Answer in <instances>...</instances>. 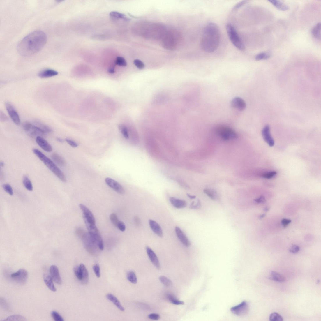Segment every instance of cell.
Wrapping results in <instances>:
<instances>
[{
	"label": "cell",
	"mask_w": 321,
	"mask_h": 321,
	"mask_svg": "<svg viewBox=\"0 0 321 321\" xmlns=\"http://www.w3.org/2000/svg\"><path fill=\"white\" fill-rule=\"evenodd\" d=\"M47 40V35L43 31L33 32L20 41L17 45V51L20 55L24 57L34 55L42 50Z\"/></svg>",
	"instance_id": "obj_1"
},
{
	"label": "cell",
	"mask_w": 321,
	"mask_h": 321,
	"mask_svg": "<svg viewBox=\"0 0 321 321\" xmlns=\"http://www.w3.org/2000/svg\"><path fill=\"white\" fill-rule=\"evenodd\" d=\"M220 40L219 27L215 23H209L204 28L201 40V48L206 52H214L218 47Z\"/></svg>",
	"instance_id": "obj_2"
},
{
	"label": "cell",
	"mask_w": 321,
	"mask_h": 321,
	"mask_svg": "<svg viewBox=\"0 0 321 321\" xmlns=\"http://www.w3.org/2000/svg\"><path fill=\"white\" fill-rule=\"evenodd\" d=\"M34 153L36 155L45 165L62 182H65L67 180L64 173L57 167L52 160L47 157L42 152L37 149L33 150Z\"/></svg>",
	"instance_id": "obj_3"
},
{
	"label": "cell",
	"mask_w": 321,
	"mask_h": 321,
	"mask_svg": "<svg viewBox=\"0 0 321 321\" xmlns=\"http://www.w3.org/2000/svg\"><path fill=\"white\" fill-rule=\"evenodd\" d=\"M226 29L229 38L234 46L239 50L244 51L245 49L244 45L235 28L231 24H228Z\"/></svg>",
	"instance_id": "obj_4"
},
{
	"label": "cell",
	"mask_w": 321,
	"mask_h": 321,
	"mask_svg": "<svg viewBox=\"0 0 321 321\" xmlns=\"http://www.w3.org/2000/svg\"><path fill=\"white\" fill-rule=\"evenodd\" d=\"M216 132L222 139L225 141L234 139L238 137L235 131L230 127L225 125L217 126L216 129Z\"/></svg>",
	"instance_id": "obj_5"
},
{
	"label": "cell",
	"mask_w": 321,
	"mask_h": 321,
	"mask_svg": "<svg viewBox=\"0 0 321 321\" xmlns=\"http://www.w3.org/2000/svg\"><path fill=\"white\" fill-rule=\"evenodd\" d=\"M79 206L83 212L84 219L86 227L88 228L96 225L95 219L92 212L83 204H80Z\"/></svg>",
	"instance_id": "obj_6"
},
{
	"label": "cell",
	"mask_w": 321,
	"mask_h": 321,
	"mask_svg": "<svg viewBox=\"0 0 321 321\" xmlns=\"http://www.w3.org/2000/svg\"><path fill=\"white\" fill-rule=\"evenodd\" d=\"M23 127L24 130L31 137H41V136L43 135L46 134L38 127L29 122H24Z\"/></svg>",
	"instance_id": "obj_7"
},
{
	"label": "cell",
	"mask_w": 321,
	"mask_h": 321,
	"mask_svg": "<svg viewBox=\"0 0 321 321\" xmlns=\"http://www.w3.org/2000/svg\"><path fill=\"white\" fill-rule=\"evenodd\" d=\"M249 306L246 301L241 302L239 305L232 307L230 311L234 315L238 316H243L248 313Z\"/></svg>",
	"instance_id": "obj_8"
},
{
	"label": "cell",
	"mask_w": 321,
	"mask_h": 321,
	"mask_svg": "<svg viewBox=\"0 0 321 321\" xmlns=\"http://www.w3.org/2000/svg\"><path fill=\"white\" fill-rule=\"evenodd\" d=\"M28 277L27 271L21 269L11 275V278L16 282L23 284L26 283Z\"/></svg>",
	"instance_id": "obj_9"
},
{
	"label": "cell",
	"mask_w": 321,
	"mask_h": 321,
	"mask_svg": "<svg viewBox=\"0 0 321 321\" xmlns=\"http://www.w3.org/2000/svg\"><path fill=\"white\" fill-rule=\"evenodd\" d=\"M5 106L7 112L11 120L15 124L19 125L20 123L19 116L13 106L9 102L6 103Z\"/></svg>",
	"instance_id": "obj_10"
},
{
	"label": "cell",
	"mask_w": 321,
	"mask_h": 321,
	"mask_svg": "<svg viewBox=\"0 0 321 321\" xmlns=\"http://www.w3.org/2000/svg\"><path fill=\"white\" fill-rule=\"evenodd\" d=\"M105 182L109 187L118 193L121 194L124 193V188L116 181L110 178H107L105 179Z\"/></svg>",
	"instance_id": "obj_11"
},
{
	"label": "cell",
	"mask_w": 321,
	"mask_h": 321,
	"mask_svg": "<svg viewBox=\"0 0 321 321\" xmlns=\"http://www.w3.org/2000/svg\"><path fill=\"white\" fill-rule=\"evenodd\" d=\"M262 135L264 141L271 147L274 145V140L270 134V127L269 125H266L262 131Z\"/></svg>",
	"instance_id": "obj_12"
},
{
	"label": "cell",
	"mask_w": 321,
	"mask_h": 321,
	"mask_svg": "<svg viewBox=\"0 0 321 321\" xmlns=\"http://www.w3.org/2000/svg\"><path fill=\"white\" fill-rule=\"evenodd\" d=\"M175 230L177 237L182 244L187 247L190 246L191 242L182 230L178 226H176Z\"/></svg>",
	"instance_id": "obj_13"
},
{
	"label": "cell",
	"mask_w": 321,
	"mask_h": 321,
	"mask_svg": "<svg viewBox=\"0 0 321 321\" xmlns=\"http://www.w3.org/2000/svg\"><path fill=\"white\" fill-rule=\"evenodd\" d=\"M231 104L232 107L241 112L244 110L246 107L245 102L240 97L234 98L231 101Z\"/></svg>",
	"instance_id": "obj_14"
},
{
	"label": "cell",
	"mask_w": 321,
	"mask_h": 321,
	"mask_svg": "<svg viewBox=\"0 0 321 321\" xmlns=\"http://www.w3.org/2000/svg\"><path fill=\"white\" fill-rule=\"evenodd\" d=\"M146 250L148 256L151 262L157 269H160V265L159 259L154 251L149 247L147 246Z\"/></svg>",
	"instance_id": "obj_15"
},
{
	"label": "cell",
	"mask_w": 321,
	"mask_h": 321,
	"mask_svg": "<svg viewBox=\"0 0 321 321\" xmlns=\"http://www.w3.org/2000/svg\"><path fill=\"white\" fill-rule=\"evenodd\" d=\"M49 271L53 280L57 284L61 285L62 280L57 267L55 265H52L50 267Z\"/></svg>",
	"instance_id": "obj_16"
},
{
	"label": "cell",
	"mask_w": 321,
	"mask_h": 321,
	"mask_svg": "<svg viewBox=\"0 0 321 321\" xmlns=\"http://www.w3.org/2000/svg\"><path fill=\"white\" fill-rule=\"evenodd\" d=\"M36 142L45 151L49 153L52 151V147L50 144L42 137H36Z\"/></svg>",
	"instance_id": "obj_17"
},
{
	"label": "cell",
	"mask_w": 321,
	"mask_h": 321,
	"mask_svg": "<svg viewBox=\"0 0 321 321\" xmlns=\"http://www.w3.org/2000/svg\"><path fill=\"white\" fill-rule=\"evenodd\" d=\"M150 227L154 233L160 237H163L162 229L159 225L155 221L150 219L149 221Z\"/></svg>",
	"instance_id": "obj_18"
},
{
	"label": "cell",
	"mask_w": 321,
	"mask_h": 321,
	"mask_svg": "<svg viewBox=\"0 0 321 321\" xmlns=\"http://www.w3.org/2000/svg\"><path fill=\"white\" fill-rule=\"evenodd\" d=\"M170 201L171 204L176 208L183 209L186 207L187 205L186 202L183 200L170 197Z\"/></svg>",
	"instance_id": "obj_19"
},
{
	"label": "cell",
	"mask_w": 321,
	"mask_h": 321,
	"mask_svg": "<svg viewBox=\"0 0 321 321\" xmlns=\"http://www.w3.org/2000/svg\"><path fill=\"white\" fill-rule=\"evenodd\" d=\"M58 74V73L54 70L47 69L40 72L38 73V76L41 78L45 79L55 76Z\"/></svg>",
	"instance_id": "obj_20"
},
{
	"label": "cell",
	"mask_w": 321,
	"mask_h": 321,
	"mask_svg": "<svg viewBox=\"0 0 321 321\" xmlns=\"http://www.w3.org/2000/svg\"><path fill=\"white\" fill-rule=\"evenodd\" d=\"M43 278L45 284L49 289L52 292H56L57 289L53 283V279L51 276L47 274H44L43 275Z\"/></svg>",
	"instance_id": "obj_21"
},
{
	"label": "cell",
	"mask_w": 321,
	"mask_h": 321,
	"mask_svg": "<svg viewBox=\"0 0 321 321\" xmlns=\"http://www.w3.org/2000/svg\"><path fill=\"white\" fill-rule=\"evenodd\" d=\"M106 297L111 302H112L119 309L122 311H124L125 308L122 306L121 303L117 298L111 294H108L106 295Z\"/></svg>",
	"instance_id": "obj_22"
},
{
	"label": "cell",
	"mask_w": 321,
	"mask_h": 321,
	"mask_svg": "<svg viewBox=\"0 0 321 321\" xmlns=\"http://www.w3.org/2000/svg\"><path fill=\"white\" fill-rule=\"evenodd\" d=\"M269 278L275 281L280 283H283L286 281L285 278L282 275L274 271H271Z\"/></svg>",
	"instance_id": "obj_23"
},
{
	"label": "cell",
	"mask_w": 321,
	"mask_h": 321,
	"mask_svg": "<svg viewBox=\"0 0 321 321\" xmlns=\"http://www.w3.org/2000/svg\"><path fill=\"white\" fill-rule=\"evenodd\" d=\"M82 272V279L81 281L84 284H87L89 281V275L88 271L85 266L83 264L80 265Z\"/></svg>",
	"instance_id": "obj_24"
},
{
	"label": "cell",
	"mask_w": 321,
	"mask_h": 321,
	"mask_svg": "<svg viewBox=\"0 0 321 321\" xmlns=\"http://www.w3.org/2000/svg\"><path fill=\"white\" fill-rule=\"evenodd\" d=\"M269 1L280 10L285 11L289 10V6L285 3L281 1H276H276H275V0H270V1Z\"/></svg>",
	"instance_id": "obj_25"
},
{
	"label": "cell",
	"mask_w": 321,
	"mask_h": 321,
	"mask_svg": "<svg viewBox=\"0 0 321 321\" xmlns=\"http://www.w3.org/2000/svg\"><path fill=\"white\" fill-rule=\"evenodd\" d=\"M34 124L45 133H51L52 131L50 127L39 121L35 120L34 121Z\"/></svg>",
	"instance_id": "obj_26"
},
{
	"label": "cell",
	"mask_w": 321,
	"mask_h": 321,
	"mask_svg": "<svg viewBox=\"0 0 321 321\" xmlns=\"http://www.w3.org/2000/svg\"><path fill=\"white\" fill-rule=\"evenodd\" d=\"M312 33L315 38L321 40V24L318 23L313 29Z\"/></svg>",
	"instance_id": "obj_27"
},
{
	"label": "cell",
	"mask_w": 321,
	"mask_h": 321,
	"mask_svg": "<svg viewBox=\"0 0 321 321\" xmlns=\"http://www.w3.org/2000/svg\"><path fill=\"white\" fill-rule=\"evenodd\" d=\"M52 157L54 161L59 165L63 166L65 165L64 160L59 154L54 153L52 154Z\"/></svg>",
	"instance_id": "obj_28"
},
{
	"label": "cell",
	"mask_w": 321,
	"mask_h": 321,
	"mask_svg": "<svg viewBox=\"0 0 321 321\" xmlns=\"http://www.w3.org/2000/svg\"><path fill=\"white\" fill-rule=\"evenodd\" d=\"M167 299L171 303L176 305H183L184 302L183 301L177 299L175 296L171 294L167 295Z\"/></svg>",
	"instance_id": "obj_29"
},
{
	"label": "cell",
	"mask_w": 321,
	"mask_h": 321,
	"mask_svg": "<svg viewBox=\"0 0 321 321\" xmlns=\"http://www.w3.org/2000/svg\"><path fill=\"white\" fill-rule=\"evenodd\" d=\"M23 182L24 187L27 190L30 191H31L33 190L32 183L28 176L26 175L24 177Z\"/></svg>",
	"instance_id": "obj_30"
},
{
	"label": "cell",
	"mask_w": 321,
	"mask_h": 321,
	"mask_svg": "<svg viewBox=\"0 0 321 321\" xmlns=\"http://www.w3.org/2000/svg\"><path fill=\"white\" fill-rule=\"evenodd\" d=\"M127 278L128 281L132 283L135 284L137 283V279L136 275L133 271H130L127 273Z\"/></svg>",
	"instance_id": "obj_31"
},
{
	"label": "cell",
	"mask_w": 321,
	"mask_h": 321,
	"mask_svg": "<svg viewBox=\"0 0 321 321\" xmlns=\"http://www.w3.org/2000/svg\"><path fill=\"white\" fill-rule=\"evenodd\" d=\"M27 320L24 316L20 315H13L10 316L3 321H24Z\"/></svg>",
	"instance_id": "obj_32"
},
{
	"label": "cell",
	"mask_w": 321,
	"mask_h": 321,
	"mask_svg": "<svg viewBox=\"0 0 321 321\" xmlns=\"http://www.w3.org/2000/svg\"><path fill=\"white\" fill-rule=\"evenodd\" d=\"M111 17L117 19H121L126 20H129L130 19L127 18L124 14H123L116 11H112L109 14Z\"/></svg>",
	"instance_id": "obj_33"
},
{
	"label": "cell",
	"mask_w": 321,
	"mask_h": 321,
	"mask_svg": "<svg viewBox=\"0 0 321 321\" xmlns=\"http://www.w3.org/2000/svg\"><path fill=\"white\" fill-rule=\"evenodd\" d=\"M204 192L210 198L213 200H216L217 199V193L215 191H214L209 189H205L204 190Z\"/></svg>",
	"instance_id": "obj_34"
},
{
	"label": "cell",
	"mask_w": 321,
	"mask_h": 321,
	"mask_svg": "<svg viewBox=\"0 0 321 321\" xmlns=\"http://www.w3.org/2000/svg\"><path fill=\"white\" fill-rule=\"evenodd\" d=\"M271 57L269 53L262 52L258 54L255 57V59L257 61L265 60L268 59Z\"/></svg>",
	"instance_id": "obj_35"
},
{
	"label": "cell",
	"mask_w": 321,
	"mask_h": 321,
	"mask_svg": "<svg viewBox=\"0 0 321 321\" xmlns=\"http://www.w3.org/2000/svg\"><path fill=\"white\" fill-rule=\"evenodd\" d=\"M269 320L271 321H282L283 319L281 315L277 313L274 312L270 314Z\"/></svg>",
	"instance_id": "obj_36"
},
{
	"label": "cell",
	"mask_w": 321,
	"mask_h": 321,
	"mask_svg": "<svg viewBox=\"0 0 321 321\" xmlns=\"http://www.w3.org/2000/svg\"><path fill=\"white\" fill-rule=\"evenodd\" d=\"M160 281L166 287H170L172 285V283L170 280L164 276H160L159 277Z\"/></svg>",
	"instance_id": "obj_37"
},
{
	"label": "cell",
	"mask_w": 321,
	"mask_h": 321,
	"mask_svg": "<svg viewBox=\"0 0 321 321\" xmlns=\"http://www.w3.org/2000/svg\"><path fill=\"white\" fill-rule=\"evenodd\" d=\"M115 64L119 66L122 67H126L127 65V63L125 59L121 57H117Z\"/></svg>",
	"instance_id": "obj_38"
},
{
	"label": "cell",
	"mask_w": 321,
	"mask_h": 321,
	"mask_svg": "<svg viewBox=\"0 0 321 321\" xmlns=\"http://www.w3.org/2000/svg\"><path fill=\"white\" fill-rule=\"evenodd\" d=\"M119 127L123 136L126 139H128L129 136L128 130H127L126 127L125 125H120L119 126Z\"/></svg>",
	"instance_id": "obj_39"
},
{
	"label": "cell",
	"mask_w": 321,
	"mask_h": 321,
	"mask_svg": "<svg viewBox=\"0 0 321 321\" xmlns=\"http://www.w3.org/2000/svg\"><path fill=\"white\" fill-rule=\"evenodd\" d=\"M74 271L78 279L81 281L82 279V276L80 266H75L74 268Z\"/></svg>",
	"instance_id": "obj_40"
},
{
	"label": "cell",
	"mask_w": 321,
	"mask_h": 321,
	"mask_svg": "<svg viewBox=\"0 0 321 321\" xmlns=\"http://www.w3.org/2000/svg\"><path fill=\"white\" fill-rule=\"evenodd\" d=\"M110 219L113 224L116 227H117V225L119 223V221L117 215L115 213L111 214L110 216Z\"/></svg>",
	"instance_id": "obj_41"
},
{
	"label": "cell",
	"mask_w": 321,
	"mask_h": 321,
	"mask_svg": "<svg viewBox=\"0 0 321 321\" xmlns=\"http://www.w3.org/2000/svg\"><path fill=\"white\" fill-rule=\"evenodd\" d=\"M52 318L55 321H64L63 318L56 311H52L51 312Z\"/></svg>",
	"instance_id": "obj_42"
},
{
	"label": "cell",
	"mask_w": 321,
	"mask_h": 321,
	"mask_svg": "<svg viewBox=\"0 0 321 321\" xmlns=\"http://www.w3.org/2000/svg\"><path fill=\"white\" fill-rule=\"evenodd\" d=\"M3 188L4 190L10 195H13V189L10 185L8 184H5L3 185Z\"/></svg>",
	"instance_id": "obj_43"
},
{
	"label": "cell",
	"mask_w": 321,
	"mask_h": 321,
	"mask_svg": "<svg viewBox=\"0 0 321 321\" xmlns=\"http://www.w3.org/2000/svg\"><path fill=\"white\" fill-rule=\"evenodd\" d=\"M277 172L275 171H272L266 173L262 175V177L265 179H270L274 177L276 175Z\"/></svg>",
	"instance_id": "obj_44"
},
{
	"label": "cell",
	"mask_w": 321,
	"mask_h": 321,
	"mask_svg": "<svg viewBox=\"0 0 321 321\" xmlns=\"http://www.w3.org/2000/svg\"><path fill=\"white\" fill-rule=\"evenodd\" d=\"M134 64L138 68L143 69L145 67L144 64L141 60L139 59H135L134 61Z\"/></svg>",
	"instance_id": "obj_45"
},
{
	"label": "cell",
	"mask_w": 321,
	"mask_h": 321,
	"mask_svg": "<svg viewBox=\"0 0 321 321\" xmlns=\"http://www.w3.org/2000/svg\"><path fill=\"white\" fill-rule=\"evenodd\" d=\"M93 270L96 276L98 278H100L101 276L100 267L99 265L96 264L94 265L93 267Z\"/></svg>",
	"instance_id": "obj_46"
},
{
	"label": "cell",
	"mask_w": 321,
	"mask_h": 321,
	"mask_svg": "<svg viewBox=\"0 0 321 321\" xmlns=\"http://www.w3.org/2000/svg\"><path fill=\"white\" fill-rule=\"evenodd\" d=\"M300 249L299 246L294 245H292L290 249V252L292 253L296 254L299 252Z\"/></svg>",
	"instance_id": "obj_47"
},
{
	"label": "cell",
	"mask_w": 321,
	"mask_h": 321,
	"mask_svg": "<svg viewBox=\"0 0 321 321\" xmlns=\"http://www.w3.org/2000/svg\"><path fill=\"white\" fill-rule=\"evenodd\" d=\"M65 140L69 145L75 148L78 146L77 144L71 139L67 138Z\"/></svg>",
	"instance_id": "obj_48"
},
{
	"label": "cell",
	"mask_w": 321,
	"mask_h": 321,
	"mask_svg": "<svg viewBox=\"0 0 321 321\" xmlns=\"http://www.w3.org/2000/svg\"><path fill=\"white\" fill-rule=\"evenodd\" d=\"M149 318L154 320H158L160 318V315L157 314H151L148 316Z\"/></svg>",
	"instance_id": "obj_49"
},
{
	"label": "cell",
	"mask_w": 321,
	"mask_h": 321,
	"mask_svg": "<svg viewBox=\"0 0 321 321\" xmlns=\"http://www.w3.org/2000/svg\"><path fill=\"white\" fill-rule=\"evenodd\" d=\"M121 232H124L126 227L125 224L121 221H120L118 224L117 227Z\"/></svg>",
	"instance_id": "obj_50"
},
{
	"label": "cell",
	"mask_w": 321,
	"mask_h": 321,
	"mask_svg": "<svg viewBox=\"0 0 321 321\" xmlns=\"http://www.w3.org/2000/svg\"><path fill=\"white\" fill-rule=\"evenodd\" d=\"M247 1H241L239 3H238L237 4V5L235 6H234V7L233 8V10H236L238 9L239 8H240L242 6L245 5V4L247 3Z\"/></svg>",
	"instance_id": "obj_51"
},
{
	"label": "cell",
	"mask_w": 321,
	"mask_h": 321,
	"mask_svg": "<svg viewBox=\"0 0 321 321\" xmlns=\"http://www.w3.org/2000/svg\"><path fill=\"white\" fill-rule=\"evenodd\" d=\"M201 207V203L200 200L197 201V204L195 205L193 203L190 206V208L192 209H199Z\"/></svg>",
	"instance_id": "obj_52"
},
{
	"label": "cell",
	"mask_w": 321,
	"mask_h": 321,
	"mask_svg": "<svg viewBox=\"0 0 321 321\" xmlns=\"http://www.w3.org/2000/svg\"><path fill=\"white\" fill-rule=\"evenodd\" d=\"M254 201L258 204H262L265 202L266 200L264 196H262L259 198L255 199Z\"/></svg>",
	"instance_id": "obj_53"
},
{
	"label": "cell",
	"mask_w": 321,
	"mask_h": 321,
	"mask_svg": "<svg viewBox=\"0 0 321 321\" xmlns=\"http://www.w3.org/2000/svg\"><path fill=\"white\" fill-rule=\"evenodd\" d=\"M291 221L290 220L284 219L282 220L281 223L283 227H285L291 223Z\"/></svg>",
	"instance_id": "obj_54"
},
{
	"label": "cell",
	"mask_w": 321,
	"mask_h": 321,
	"mask_svg": "<svg viewBox=\"0 0 321 321\" xmlns=\"http://www.w3.org/2000/svg\"><path fill=\"white\" fill-rule=\"evenodd\" d=\"M8 120V118L6 115L2 112H1V121H6Z\"/></svg>",
	"instance_id": "obj_55"
},
{
	"label": "cell",
	"mask_w": 321,
	"mask_h": 321,
	"mask_svg": "<svg viewBox=\"0 0 321 321\" xmlns=\"http://www.w3.org/2000/svg\"><path fill=\"white\" fill-rule=\"evenodd\" d=\"M108 72L111 74H112L114 73V67H113L109 68L108 70Z\"/></svg>",
	"instance_id": "obj_56"
},
{
	"label": "cell",
	"mask_w": 321,
	"mask_h": 321,
	"mask_svg": "<svg viewBox=\"0 0 321 321\" xmlns=\"http://www.w3.org/2000/svg\"><path fill=\"white\" fill-rule=\"evenodd\" d=\"M187 195L189 197V198L191 199H195L196 198V196L191 195L190 194H188V193H187Z\"/></svg>",
	"instance_id": "obj_57"
},
{
	"label": "cell",
	"mask_w": 321,
	"mask_h": 321,
	"mask_svg": "<svg viewBox=\"0 0 321 321\" xmlns=\"http://www.w3.org/2000/svg\"><path fill=\"white\" fill-rule=\"evenodd\" d=\"M57 141H58L62 143L64 142L63 140L60 138H57Z\"/></svg>",
	"instance_id": "obj_58"
},
{
	"label": "cell",
	"mask_w": 321,
	"mask_h": 321,
	"mask_svg": "<svg viewBox=\"0 0 321 321\" xmlns=\"http://www.w3.org/2000/svg\"><path fill=\"white\" fill-rule=\"evenodd\" d=\"M5 165V163H4L3 162H1V167H3L4 166V165Z\"/></svg>",
	"instance_id": "obj_59"
},
{
	"label": "cell",
	"mask_w": 321,
	"mask_h": 321,
	"mask_svg": "<svg viewBox=\"0 0 321 321\" xmlns=\"http://www.w3.org/2000/svg\"><path fill=\"white\" fill-rule=\"evenodd\" d=\"M265 216V214H262V215H261L260 216V219L264 217Z\"/></svg>",
	"instance_id": "obj_60"
},
{
	"label": "cell",
	"mask_w": 321,
	"mask_h": 321,
	"mask_svg": "<svg viewBox=\"0 0 321 321\" xmlns=\"http://www.w3.org/2000/svg\"><path fill=\"white\" fill-rule=\"evenodd\" d=\"M269 209L268 208H266V209H265V211H267L269 210Z\"/></svg>",
	"instance_id": "obj_61"
}]
</instances>
